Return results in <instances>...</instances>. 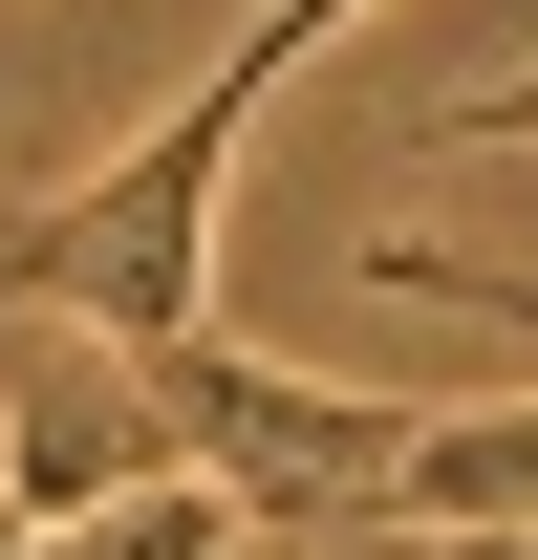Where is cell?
Instances as JSON below:
<instances>
[{
	"label": "cell",
	"instance_id": "3957f363",
	"mask_svg": "<svg viewBox=\"0 0 538 560\" xmlns=\"http://www.w3.org/2000/svg\"><path fill=\"white\" fill-rule=\"evenodd\" d=\"M431 151H538V86H473V108H431Z\"/></svg>",
	"mask_w": 538,
	"mask_h": 560
},
{
	"label": "cell",
	"instance_id": "7a4b0ae2",
	"mask_svg": "<svg viewBox=\"0 0 538 560\" xmlns=\"http://www.w3.org/2000/svg\"><path fill=\"white\" fill-rule=\"evenodd\" d=\"M344 539H538V410H431Z\"/></svg>",
	"mask_w": 538,
	"mask_h": 560
},
{
	"label": "cell",
	"instance_id": "6da1fadb",
	"mask_svg": "<svg viewBox=\"0 0 538 560\" xmlns=\"http://www.w3.org/2000/svg\"><path fill=\"white\" fill-rule=\"evenodd\" d=\"M151 475H173V431H151L130 346H66L22 388V431H0V517H22V539H66V517H108V495H151Z\"/></svg>",
	"mask_w": 538,
	"mask_h": 560
}]
</instances>
